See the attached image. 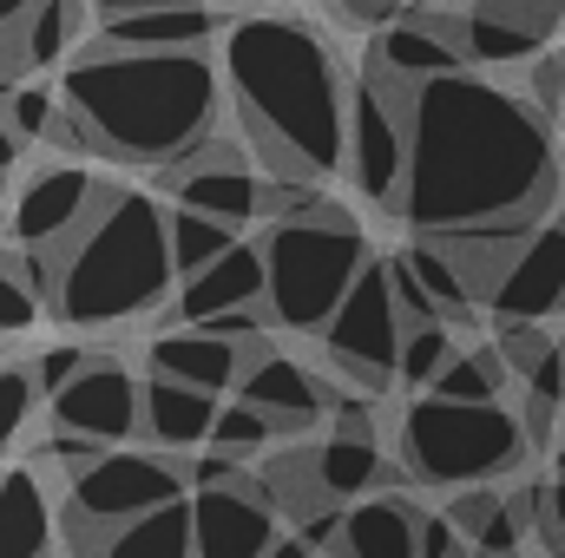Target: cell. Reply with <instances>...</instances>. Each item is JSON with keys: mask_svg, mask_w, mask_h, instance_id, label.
Returning a JSON list of instances; mask_svg holds the SVG:
<instances>
[{"mask_svg": "<svg viewBox=\"0 0 565 558\" xmlns=\"http://www.w3.org/2000/svg\"><path fill=\"white\" fill-rule=\"evenodd\" d=\"M559 191L553 126L526 93L480 79L473 66L415 86V151L402 217L415 230H467L500 217H546Z\"/></svg>", "mask_w": 565, "mask_h": 558, "instance_id": "obj_1", "label": "cell"}, {"mask_svg": "<svg viewBox=\"0 0 565 558\" xmlns=\"http://www.w3.org/2000/svg\"><path fill=\"white\" fill-rule=\"evenodd\" d=\"M237 126L250 151L270 164V178H309L322 184L329 171L349 164V86L335 46L322 26L302 13H250L224 26L217 53Z\"/></svg>", "mask_w": 565, "mask_h": 558, "instance_id": "obj_2", "label": "cell"}, {"mask_svg": "<svg viewBox=\"0 0 565 558\" xmlns=\"http://www.w3.org/2000/svg\"><path fill=\"white\" fill-rule=\"evenodd\" d=\"M60 93L86 119L99 158L164 171L204 139H217L224 66L211 53H132L93 40L66 66Z\"/></svg>", "mask_w": 565, "mask_h": 558, "instance_id": "obj_3", "label": "cell"}, {"mask_svg": "<svg viewBox=\"0 0 565 558\" xmlns=\"http://www.w3.org/2000/svg\"><path fill=\"white\" fill-rule=\"evenodd\" d=\"M60 257V289H53V315L66 329H119L139 322L151 309L171 302L178 289V257H171V224L164 204L106 184L93 217L53 250Z\"/></svg>", "mask_w": 565, "mask_h": 558, "instance_id": "obj_4", "label": "cell"}, {"mask_svg": "<svg viewBox=\"0 0 565 558\" xmlns=\"http://www.w3.org/2000/svg\"><path fill=\"white\" fill-rule=\"evenodd\" d=\"M264 264H270V289H264L270 322L296 329V335H322L335 302L349 296V282L362 277V264H369V237H362V224L342 204L322 197L316 211L270 217Z\"/></svg>", "mask_w": 565, "mask_h": 558, "instance_id": "obj_5", "label": "cell"}, {"mask_svg": "<svg viewBox=\"0 0 565 558\" xmlns=\"http://www.w3.org/2000/svg\"><path fill=\"white\" fill-rule=\"evenodd\" d=\"M526 415L507 401H447L422 395L402 415V466L422 486H493L526 460Z\"/></svg>", "mask_w": 565, "mask_h": 558, "instance_id": "obj_6", "label": "cell"}, {"mask_svg": "<svg viewBox=\"0 0 565 558\" xmlns=\"http://www.w3.org/2000/svg\"><path fill=\"white\" fill-rule=\"evenodd\" d=\"M415 86L422 79H402L382 60H369L362 79L349 86V178L362 184L369 204H388V211H402V191H408Z\"/></svg>", "mask_w": 565, "mask_h": 558, "instance_id": "obj_7", "label": "cell"}, {"mask_svg": "<svg viewBox=\"0 0 565 558\" xmlns=\"http://www.w3.org/2000/svg\"><path fill=\"white\" fill-rule=\"evenodd\" d=\"M184 453H145V447H106L93 466H79L73 480H66V500H60V519H66V533L73 539H86V533H113V526H126V519H139L151 506H171V500H184Z\"/></svg>", "mask_w": 565, "mask_h": 558, "instance_id": "obj_8", "label": "cell"}, {"mask_svg": "<svg viewBox=\"0 0 565 558\" xmlns=\"http://www.w3.org/2000/svg\"><path fill=\"white\" fill-rule=\"evenodd\" d=\"M402 335H408V315L395 302V282L388 264H362V277L349 282V296L335 302L329 329H322V355L369 395H382L388 382H402Z\"/></svg>", "mask_w": 565, "mask_h": 558, "instance_id": "obj_9", "label": "cell"}, {"mask_svg": "<svg viewBox=\"0 0 565 558\" xmlns=\"http://www.w3.org/2000/svg\"><path fill=\"white\" fill-rule=\"evenodd\" d=\"M53 427H73V433H93L106 447H126L145 433V382L119 362V355H93L53 401H46Z\"/></svg>", "mask_w": 565, "mask_h": 558, "instance_id": "obj_10", "label": "cell"}, {"mask_svg": "<svg viewBox=\"0 0 565 558\" xmlns=\"http://www.w3.org/2000/svg\"><path fill=\"white\" fill-rule=\"evenodd\" d=\"M99 178L79 164V158H60V164H33L20 197L7 204V237L13 244H40V250H60L99 204Z\"/></svg>", "mask_w": 565, "mask_h": 558, "instance_id": "obj_11", "label": "cell"}, {"mask_svg": "<svg viewBox=\"0 0 565 558\" xmlns=\"http://www.w3.org/2000/svg\"><path fill=\"white\" fill-rule=\"evenodd\" d=\"M480 309H493L500 329L507 322H546V315H559L565 309V211L559 217H540L526 230V244L513 250L507 277L493 282V296Z\"/></svg>", "mask_w": 565, "mask_h": 558, "instance_id": "obj_12", "label": "cell"}, {"mask_svg": "<svg viewBox=\"0 0 565 558\" xmlns=\"http://www.w3.org/2000/svg\"><path fill=\"white\" fill-rule=\"evenodd\" d=\"M191 546L198 558H264L277 546V506L264 480L250 473L244 486H198L191 500Z\"/></svg>", "mask_w": 565, "mask_h": 558, "instance_id": "obj_13", "label": "cell"}, {"mask_svg": "<svg viewBox=\"0 0 565 558\" xmlns=\"http://www.w3.org/2000/svg\"><path fill=\"white\" fill-rule=\"evenodd\" d=\"M270 289V264H264V237H237L224 257H211L204 270L178 277L171 289V322H211V315H231V309H257Z\"/></svg>", "mask_w": 565, "mask_h": 558, "instance_id": "obj_14", "label": "cell"}, {"mask_svg": "<svg viewBox=\"0 0 565 558\" xmlns=\"http://www.w3.org/2000/svg\"><path fill=\"white\" fill-rule=\"evenodd\" d=\"M224 0H178V7H139V13H106L93 40L132 46V53H211L224 40Z\"/></svg>", "mask_w": 565, "mask_h": 558, "instance_id": "obj_15", "label": "cell"}, {"mask_svg": "<svg viewBox=\"0 0 565 558\" xmlns=\"http://www.w3.org/2000/svg\"><path fill=\"white\" fill-rule=\"evenodd\" d=\"M145 362H151L145 375H171V382H191L204 395H237L250 348L231 342V335H217V329H204V322H178V329L151 335Z\"/></svg>", "mask_w": 565, "mask_h": 558, "instance_id": "obj_16", "label": "cell"}, {"mask_svg": "<svg viewBox=\"0 0 565 558\" xmlns=\"http://www.w3.org/2000/svg\"><path fill=\"white\" fill-rule=\"evenodd\" d=\"M237 395H244V401H257L264 415L277 420V433H309L316 420L329 415V382H316V368H309V362L277 355L270 342H264V348H250Z\"/></svg>", "mask_w": 565, "mask_h": 558, "instance_id": "obj_17", "label": "cell"}, {"mask_svg": "<svg viewBox=\"0 0 565 558\" xmlns=\"http://www.w3.org/2000/svg\"><path fill=\"white\" fill-rule=\"evenodd\" d=\"M546 13L507 7V0H473L460 13V53L467 66H526L546 53Z\"/></svg>", "mask_w": 565, "mask_h": 558, "instance_id": "obj_18", "label": "cell"}, {"mask_svg": "<svg viewBox=\"0 0 565 558\" xmlns=\"http://www.w3.org/2000/svg\"><path fill=\"white\" fill-rule=\"evenodd\" d=\"M217 408H224V395H204V388L171 382V375H145V440L164 447V453H198V447H211Z\"/></svg>", "mask_w": 565, "mask_h": 558, "instance_id": "obj_19", "label": "cell"}, {"mask_svg": "<svg viewBox=\"0 0 565 558\" xmlns=\"http://www.w3.org/2000/svg\"><path fill=\"white\" fill-rule=\"evenodd\" d=\"M53 546V493L46 466H7L0 473V558H46Z\"/></svg>", "mask_w": 565, "mask_h": 558, "instance_id": "obj_20", "label": "cell"}, {"mask_svg": "<svg viewBox=\"0 0 565 558\" xmlns=\"http://www.w3.org/2000/svg\"><path fill=\"white\" fill-rule=\"evenodd\" d=\"M309 480L329 506L342 500H369L382 486V447L375 433H355V427H329V440L309 447Z\"/></svg>", "mask_w": 565, "mask_h": 558, "instance_id": "obj_21", "label": "cell"}, {"mask_svg": "<svg viewBox=\"0 0 565 558\" xmlns=\"http://www.w3.org/2000/svg\"><path fill=\"white\" fill-rule=\"evenodd\" d=\"M342 558H422V513L395 493H369L342 513Z\"/></svg>", "mask_w": 565, "mask_h": 558, "instance_id": "obj_22", "label": "cell"}, {"mask_svg": "<svg viewBox=\"0 0 565 558\" xmlns=\"http://www.w3.org/2000/svg\"><path fill=\"white\" fill-rule=\"evenodd\" d=\"M79 546H86V558H198V546H191V500L151 506V513L113 526V533H86Z\"/></svg>", "mask_w": 565, "mask_h": 558, "instance_id": "obj_23", "label": "cell"}, {"mask_svg": "<svg viewBox=\"0 0 565 558\" xmlns=\"http://www.w3.org/2000/svg\"><path fill=\"white\" fill-rule=\"evenodd\" d=\"M369 60H382V66H388V73H402V79H434V73L467 66L460 40H454V33H440V26H427V20H415V13L382 20V33H375Z\"/></svg>", "mask_w": 565, "mask_h": 558, "instance_id": "obj_24", "label": "cell"}, {"mask_svg": "<svg viewBox=\"0 0 565 558\" xmlns=\"http://www.w3.org/2000/svg\"><path fill=\"white\" fill-rule=\"evenodd\" d=\"M447 519L460 526V539L480 558H520V539H533L526 519L513 513V500H500L493 486H460V500L447 506Z\"/></svg>", "mask_w": 565, "mask_h": 558, "instance_id": "obj_25", "label": "cell"}, {"mask_svg": "<svg viewBox=\"0 0 565 558\" xmlns=\"http://www.w3.org/2000/svg\"><path fill=\"white\" fill-rule=\"evenodd\" d=\"M86 26V0H33L26 20H20V53H26V73H46L73 53Z\"/></svg>", "mask_w": 565, "mask_h": 558, "instance_id": "obj_26", "label": "cell"}, {"mask_svg": "<svg viewBox=\"0 0 565 558\" xmlns=\"http://www.w3.org/2000/svg\"><path fill=\"white\" fill-rule=\"evenodd\" d=\"M507 382H513V362H507L500 342H487V348H460V355L434 375L427 395H447V401H500Z\"/></svg>", "mask_w": 565, "mask_h": 558, "instance_id": "obj_27", "label": "cell"}, {"mask_svg": "<svg viewBox=\"0 0 565 558\" xmlns=\"http://www.w3.org/2000/svg\"><path fill=\"white\" fill-rule=\"evenodd\" d=\"M164 224H171V257H178V277H191V270H204L211 257H224L231 244H237V224H224V217H211V211H198V204H164Z\"/></svg>", "mask_w": 565, "mask_h": 558, "instance_id": "obj_28", "label": "cell"}, {"mask_svg": "<svg viewBox=\"0 0 565 558\" xmlns=\"http://www.w3.org/2000/svg\"><path fill=\"white\" fill-rule=\"evenodd\" d=\"M402 257H408V270H415V277L427 282V296L440 302V315H447V322H467V315L480 309V296L467 289L460 264H454V257L440 250V237H422V244H408Z\"/></svg>", "mask_w": 565, "mask_h": 558, "instance_id": "obj_29", "label": "cell"}, {"mask_svg": "<svg viewBox=\"0 0 565 558\" xmlns=\"http://www.w3.org/2000/svg\"><path fill=\"white\" fill-rule=\"evenodd\" d=\"M454 355H460L454 322H408V335H402V382H408V388H434V375H440Z\"/></svg>", "mask_w": 565, "mask_h": 558, "instance_id": "obj_30", "label": "cell"}, {"mask_svg": "<svg viewBox=\"0 0 565 558\" xmlns=\"http://www.w3.org/2000/svg\"><path fill=\"white\" fill-rule=\"evenodd\" d=\"M40 401L46 395L33 382V362H0V453L20 447V433H26V420H33Z\"/></svg>", "mask_w": 565, "mask_h": 558, "instance_id": "obj_31", "label": "cell"}, {"mask_svg": "<svg viewBox=\"0 0 565 558\" xmlns=\"http://www.w3.org/2000/svg\"><path fill=\"white\" fill-rule=\"evenodd\" d=\"M270 440H277V420L264 415L257 401L231 395V401L217 408V427H211V447H224V453H257V447H270Z\"/></svg>", "mask_w": 565, "mask_h": 558, "instance_id": "obj_32", "label": "cell"}, {"mask_svg": "<svg viewBox=\"0 0 565 558\" xmlns=\"http://www.w3.org/2000/svg\"><path fill=\"white\" fill-rule=\"evenodd\" d=\"M53 112H60V86H40V79H20V86L7 93V106H0V119H7L26 144L53 132Z\"/></svg>", "mask_w": 565, "mask_h": 558, "instance_id": "obj_33", "label": "cell"}, {"mask_svg": "<svg viewBox=\"0 0 565 558\" xmlns=\"http://www.w3.org/2000/svg\"><path fill=\"white\" fill-rule=\"evenodd\" d=\"M86 362H93V348H79V342L40 348V355H33V382H40V395L53 401V395H60V388H66V382H73V375L86 368Z\"/></svg>", "mask_w": 565, "mask_h": 558, "instance_id": "obj_34", "label": "cell"}, {"mask_svg": "<svg viewBox=\"0 0 565 558\" xmlns=\"http://www.w3.org/2000/svg\"><path fill=\"white\" fill-rule=\"evenodd\" d=\"M526 99H533L546 119H559V106H565V53H540V60H526Z\"/></svg>", "mask_w": 565, "mask_h": 558, "instance_id": "obj_35", "label": "cell"}, {"mask_svg": "<svg viewBox=\"0 0 565 558\" xmlns=\"http://www.w3.org/2000/svg\"><path fill=\"white\" fill-rule=\"evenodd\" d=\"M40 315H46V302H40L20 277H7V270H0V335H26Z\"/></svg>", "mask_w": 565, "mask_h": 558, "instance_id": "obj_36", "label": "cell"}, {"mask_svg": "<svg viewBox=\"0 0 565 558\" xmlns=\"http://www.w3.org/2000/svg\"><path fill=\"white\" fill-rule=\"evenodd\" d=\"M388 282H395V302H402V315H408V322H447V315H440V302L427 296V282L408 270V257H388Z\"/></svg>", "mask_w": 565, "mask_h": 558, "instance_id": "obj_37", "label": "cell"}, {"mask_svg": "<svg viewBox=\"0 0 565 558\" xmlns=\"http://www.w3.org/2000/svg\"><path fill=\"white\" fill-rule=\"evenodd\" d=\"M540 539H553V546L565 552V473L546 480V526H540Z\"/></svg>", "mask_w": 565, "mask_h": 558, "instance_id": "obj_38", "label": "cell"}, {"mask_svg": "<svg viewBox=\"0 0 565 558\" xmlns=\"http://www.w3.org/2000/svg\"><path fill=\"white\" fill-rule=\"evenodd\" d=\"M342 13H355V20H395L402 7H415V0H335Z\"/></svg>", "mask_w": 565, "mask_h": 558, "instance_id": "obj_39", "label": "cell"}, {"mask_svg": "<svg viewBox=\"0 0 565 558\" xmlns=\"http://www.w3.org/2000/svg\"><path fill=\"white\" fill-rule=\"evenodd\" d=\"M20 158H26V139L0 119V178H13V171H20Z\"/></svg>", "mask_w": 565, "mask_h": 558, "instance_id": "obj_40", "label": "cell"}, {"mask_svg": "<svg viewBox=\"0 0 565 558\" xmlns=\"http://www.w3.org/2000/svg\"><path fill=\"white\" fill-rule=\"evenodd\" d=\"M264 558H316V546H309V539L296 533V539H277V546H270Z\"/></svg>", "mask_w": 565, "mask_h": 558, "instance_id": "obj_41", "label": "cell"}, {"mask_svg": "<svg viewBox=\"0 0 565 558\" xmlns=\"http://www.w3.org/2000/svg\"><path fill=\"white\" fill-rule=\"evenodd\" d=\"M99 13H139V7H178V0H93Z\"/></svg>", "mask_w": 565, "mask_h": 558, "instance_id": "obj_42", "label": "cell"}, {"mask_svg": "<svg viewBox=\"0 0 565 558\" xmlns=\"http://www.w3.org/2000/svg\"><path fill=\"white\" fill-rule=\"evenodd\" d=\"M26 7H33V0H0V33H7V26H20V20H26Z\"/></svg>", "mask_w": 565, "mask_h": 558, "instance_id": "obj_43", "label": "cell"}, {"mask_svg": "<svg viewBox=\"0 0 565 558\" xmlns=\"http://www.w3.org/2000/svg\"><path fill=\"white\" fill-rule=\"evenodd\" d=\"M507 7H526V13H546V20H559L565 0H507Z\"/></svg>", "mask_w": 565, "mask_h": 558, "instance_id": "obj_44", "label": "cell"}, {"mask_svg": "<svg viewBox=\"0 0 565 558\" xmlns=\"http://www.w3.org/2000/svg\"><path fill=\"white\" fill-rule=\"evenodd\" d=\"M13 86H20V79H13V73H0V106H7V93H13Z\"/></svg>", "mask_w": 565, "mask_h": 558, "instance_id": "obj_45", "label": "cell"}, {"mask_svg": "<svg viewBox=\"0 0 565 558\" xmlns=\"http://www.w3.org/2000/svg\"><path fill=\"white\" fill-rule=\"evenodd\" d=\"M0 224H7V178H0Z\"/></svg>", "mask_w": 565, "mask_h": 558, "instance_id": "obj_46", "label": "cell"}, {"mask_svg": "<svg viewBox=\"0 0 565 558\" xmlns=\"http://www.w3.org/2000/svg\"><path fill=\"white\" fill-rule=\"evenodd\" d=\"M559 473H565V440H559Z\"/></svg>", "mask_w": 565, "mask_h": 558, "instance_id": "obj_47", "label": "cell"}, {"mask_svg": "<svg viewBox=\"0 0 565 558\" xmlns=\"http://www.w3.org/2000/svg\"><path fill=\"white\" fill-rule=\"evenodd\" d=\"M559 126H565V106H559Z\"/></svg>", "mask_w": 565, "mask_h": 558, "instance_id": "obj_48", "label": "cell"}, {"mask_svg": "<svg viewBox=\"0 0 565 558\" xmlns=\"http://www.w3.org/2000/svg\"><path fill=\"white\" fill-rule=\"evenodd\" d=\"M224 7H237V0H224Z\"/></svg>", "mask_w": 565, "mask_h": 558, "instance_id": "obj_49", "label": "cell"}, {"mask_svg": "<svg viewBox=\"0 0 565 558\" xmlns=\"http://www.w3.org/2000/svg\"><path fill=\"white\" fill-rule=\"evenodd\" d=\"M559 558H565V552H559Z\"/></svg>", "mask_w": 565, "mask_h": 558, "instance_id": "obj_50", "label": "cell"}]
</instances>
